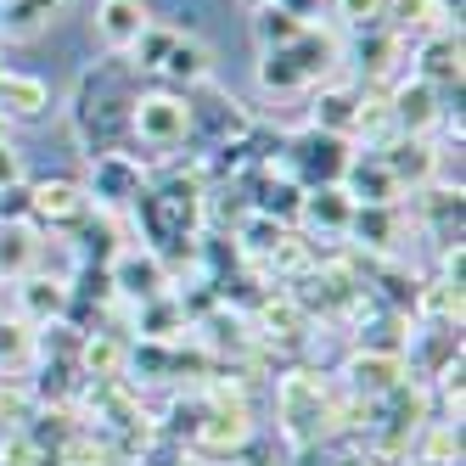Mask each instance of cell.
<instances>
[{"label":"cell","instance_id":"cell-1","mask_svg":"<svg viewBox=\"0 0 466 466\" xmlns=\"http://www.w3.org/2000/svg\"><path fill=\"white\" fill-rule=\"evenodd\" d=\"M136 68L129 56H102L90 62L74 85V102H68V124H74V141L85 147V157H102V152H129V107H136Z\"/></svg>","mask_w":466,"mask_h":466},{"label":"cell","instance_id":"cell-2","mask_svg":"<svg viewBox=\"0 0 466 466\" xmlns=\"http://www.w3.org/2000/svg\"><path fill=\"white\" fill-rule=\"evenodd\" d=\"M129 147H147V157L175 163L191 147V102L180 90H141L129 107Z\"/></svg>","mask_w":466,"mask_h":466},{"label":"cell","instance_id":"cell-3","mask_svg":"<svg viewBox=\"0 0 466 466\" xmlns=\"http://www.w3.org/2000/svg\"><path fill=\"white\" fill-rule=\"evenodd\" d=\"M349 157H354V141L343 136H326V129H292V136H281V169L298 180V186H338L343 169H349Z\"/></svg>","mask_w":466,"mask_h":466},{"label":"cell","instance_id":"cell-4","mask_svg":"<svg viewBox=\"0 0 466 466\" xmlns=\"http://www.w3.org/2000/svg\"><path fill=\"white\" fill-rule=\"evenodd\" d=\"M186 102H191V147H197V157L214 152V147H230V141H248L253 136V113L230 90H219L214 79L197 85Z\"/></svg>","mask_w":466,"mask_h":466},{"label":"cell","instance_id":"cell-5","mask_svg":"<svg viewBox=\"0 0 466 466\" xmlns=\"http://www.w3.org/2000/svg\"><path fill=\"white\" fill-rule=\"evenodd\" d=\"M79 186H85V197H90L96 214H118V208H129L141 197L147 163L136 152H102V157H90V175Z\"/></svg>","mask_w":466,"mask_h":466},{"label":"cell","instance_id":"cell-6","mask_svg":"<svg viewBox=\"0 0 466 466\" xmlns=\"http://www.w3.org/2000/svg\"><path fill=\"white\" fill-rule=\"evenodd\" d=\"M28 191H35V208H28V225H35V230H56V237H74V230L96 214L79 180H40V186H28Z\"/></svg>","mask_w":466,"mask_h":466},{"label":"cell","instance_id":"cell-7","mask_svg":"<svg viewBox=\"0 0 466 466\" xmlns=\"http://www.w3.org/2000/svg\"><path fill=\"white\" fill-rule=\"evenodd\" d=\"M365 152H377V157H382V169L393 175L399 191H405V186L421 191V186H432V175L444 169V152H439V147H427V136H399V129H393L382 147H365Z\"/></svg>","mask_w":466,"mask_h":466},{"label":"cell","instance_id":"cell-8","mask_svg":"<svg viewBox=\"0 0 466 466\" xmlns=\"http://www.w3.org/2000/svg\"><path fill=\"white\" fill-rule=\"evenodd\" d=\"M405 354H393V349H354L343 360V382L354 399H365V405H377L382 393H393L399 382H405Z\"/></svg>","mask_w":466,"mask_h":466},{"label":"cell","instance_id":"cell-9","mask_svg":"<svg viewBox=\"0 0 466 466\" xmlns=\"http://www.w3.org/2000/svg\"><path fill=\"white\" fill-rule=\"evenodd\" d=\"M107 276H113V292L124 298V304H147V298L169 292V264H163L152 248H124L107 264Z\"/></svg>","mask_w":466,"mask_h":466},{"label":"cell","instance_id":"cell-10","mask_svg":"<svg viewBox=\"0 0 466 466\" xmlns=\"http://www.w3.org/2000/svg\"><path fill=\"white\" fill-rule=\"evenodd\" d=\"M388 113H393V129H399V136H427V129L444 124V96L410 74V79L388 85Z\"/></svg>","mask_w":466,"mask_h":466},{"label":"cell","instance_id":"cell-11","mask_svg":"<svg viewBox=\"0 0 466 466\" xmlns=\"http://www.w3.org/2000/svg\"><path fill=\"white\" fill-rule=\"evenodd\" d=\"M349 214H354V203H349V191H343V186H309V191H304V203H298V225L309 230V242H315V248H320V242H343Z\"/></svg>","mask_w":466,"mask_h":466},{"label":"cell","instance_id":"cell-12","mask_svg":"<svg viewBox=\"0 0 466 466\" xmlns=\"http://www.w3.org/2000/svg\"><path fill=\"white\" fill-rule=\"evenodd\" d=\"M163 90H180V96H191L197 85H208L214 79V51L197 40V35H175V46H169V56L157 62V74H152Z\"/></svg>","mask_w":466,"mask_h":466},{"label":"cell","instance_id":"cell-13","mask_svg":"<svg viewBox=\"0 0 466 466\" xmlns=\"http://www.w3.org/2000/svg\"><path fill=\"white\" fill-rule=\"evenodd\" d=\"M287 56H292V68L304 74V85L315 90V85H331V74L343 68V40L320 23H304V35L287 46Z\"/></svg>","mask_w":466,"mask_h":466},{"label":"cell","instance_id":"cell-14","mask_svg":"<svg viewBox=\"0 0 466 466\" xmlns=\"http://www.w3.org/2000/svg\"><path fill=\"white\" fill-rule=\"evenodd\" d=\"M421 85L432 90H461V28H439V35H421L416 40V68H410Z\"/></svg>","mask_w":466,"mask_h":466},{"label":"cell","instance_id":"cell-15","mask_svg":"<svg viewBox=\"0 0 466 466\" xmlns=\"http://www.w3.org/2000/svg\"><path fill=\"white\" fill-rule=\"evenodd\" d=\"M147 23H152V12L141 0H96V17H90V28H96V40H102L107 56H129V46L141 40Z\"/></svg>","mask_w":466,"mask_h":466},{"label":"cell","instance_id":"cell-16","mask_svg":"<svg viewBox=\"0 0 466 466\" xmlns=\"http://www.w3.org/2000/svg\"><path fill=\"white\" fill-rule=\"evenodd\" d=\"M399 230H405V219H399V203H371V208L354 203L343 242H349V253H393Z\"/></svg>","mask_w":466,"mask_h":466},{"label":"cell","instance_id":"cell-17","mask_svg":"<svg viewBox=\"0 0 466 466\" xmlns=\"http://www.w3.org/2000/svg\"><path fill=\"white\" fill-rule=\"evenodd\" d=\"M399 51H405V40H399L388 23H377V28H354V46L343 56L365 74V85H382V79H393V56Z\"/></svg>","mask_w":466,"mask_h":466},{"label":"cell","instance_id":"cell-18","mask_svg":"<svg viewBox=\"0 0 466 466\" xmlns=\"http://www.w3.org/2000/svg\"><path fill=\"white\" fill-rule=\"evenodd\" d=\"M338 186L349 191V203H360V208H371V203H399V197H405V191L393 186V175L382 169V157H377V152H354Z\"/></svg>","mask_w":466,"mask_h":466},{"label":"cell","instance_id":"cell-19","mask_svg":"<svg viewBox=\"0 0 466 466\" xmlns=\"http://www.w3.org/2000/svg\"><path fill=\"white\" fill-rule=\"evenodd\" d=\"M46 107H51L46 79L0 68V124H35V118H46Z\"/></svg>","mask_w":466,"mask_h":466},{"label":"cell","instance_id":"cell-20","mask_svg":"<svg viewBox=\"0 0 466 466\" xmlns=\"http://www.w3.org/2000/svg\"><path fill=\"white\" fill-rule=\"evenodd\" d=\"M17 320L28 326H51L68 315V276H23L17 281Z\"/></svg>","mask_w":466,"mask_h":466},{"label":"cell","instance_id":"cell-21","mask_svg":"<svg viewBox=\"0 0 466 466\" xmlns=\"http://www.w3.org/2000/svg\"><path fill=\"white\" fill-rule=\"evenodd\" d=\"M354 107H360V85H320L315 107H309V129L354 141Z\"/></svg>","mask_w":466,"mask_h":466},{"label":"cell","instance_id":"cell-22","mask_svg":"<svg viewBox=\"0 0 466 466\" xmlns=\"http://www.w3.org/2000/svg\"><path fill=\"white\" fill-rule=\"evenodd\" d=\"M382 23L399 40H410V35L421 40V35H439V28H461V23H450V12L439 6V0H388Z\"/></svg>","mask_w":466,"mask_h":466},{"label":"cell","instance_id":"cell-23","mask_svg":"<svg viewBox=\"0 0 466 466\" xmlns=\"http://www.w3.org/2000/svg\"><path fill=\"white\" fill-rule=\"evenodd\" d=\"M136 331H141V343H175L180 331H191V320H186V309H180V298L163 292V298L136 304Z\"/></svg>","mask_w":466,"mask_h":466},{"label":"cell","instance_id":"cell-24","mask_svg":"<svg viewBox=\"0 0 466 466\" xmlns=\"http://www.w3.org/2000/svg\"><path fill=\"white\" fill-rule=\"evenodd\" d=\"M35 264H40V230L35 225H0V276H35Z\"/></svg>","mask_w":466,"mask_h":466},{"label":"cell","instance_id":"cell-25","mask_svg":"<svg viewBox=\"0 0 466 466\" xmlns=\"http://www.w3.org/2000/svg\"><path fill=\"white\" fill-rule=\"evenodd\" d=\"M28 365H35V326L28 320H6L0 315V371L6 377H17V371H28Z\"/></svg>","mask_w":466,"mask_h":466},{"label":"cell","instance_id":"cell-26","mask_svg":"<svg viewBox=\"0 0 466 466\" xmlns=\"http://www.w3.org/2000/svg\"><path fill=\"white\" fill-rule=\"evenodd\" d=\"M298 35H304V23H298L292 12H281V6H253V40H258V51H287Z\"/></svg>","mask_w":466,"mask_h":466},{"label":"cell","instance_id":"cell-27","mask_svg":"<svg viewBox=\"0 0 466 466\" xmlns=\"http://www.w3.org/2000/svg\"><path fill=\"white\" fill-rule=\"evenodd\" d=\"M253 74H258V90H264V96H304V90H309L304 74L292 68L287 51H258V68H253Z\"/></svg>","mask_w":466,"mask_h":466},{"label":"cell","instance_id":"cell-28","mask_svg":"<svg viewBox=\"0 0 466 466\" xmlns=\"http://www.w3.org/2000/svg\"><path fill=\"white\" fill-rule=\"evenodd\" d=\"M264 264H270V276H309L315 264H320V248L309 237H292V230H287V237L264 253Z\"/></svg>","mask_w":466,"mask_h":466},{"label":"cell","instance_id":"cell-29","mask_svg":"<svg viewBox=\"0 0 466 466\" xmlns=\"http://www.w3.org/2000/svg\"><path fill=\"white\" fill-rule=\"evenodd\" d=\"M421 466H461V427L455 421H432L427 444H421Z\"/></svg>","mask_w":466,"mask_h":466},{"label":"cell","instance_id":"cell-30","mask_svg":"<svg viewBox=\"0 0 466 466\" xmlns=\"http://www.w3.org/2000/svg\"><path fill=\"white\" fill-rule=\"evenodd\" d=\"M331 12H338V23L354 35V28H377V23H382L388 0H331Z\"/></svg>","mask_w":466,"mask_h":466},{"label":"cell","instance_id":"cell-31","mask_svg":"<svg viewBox=\"0 0 466 466\" xmlns=\"http://www.w3.org/2000/svg\"><path fill=\"white\" fill-rule=\"evenodd\" d=\"M35 180H12L0 186V225H28V208H35Z\"/></svg>","mask_w":466,"mask_h":466},{"label":"cell","instance_id":"cell-32","mask_svg":"<svg viewBox=\"0 0 466 466\" xmlns=\"http://www.w3.org/2000/svg\"><path fill=\"white\" fill-rule=\"evenodd\" d=\"M276 6H281V12H292L298 23H315V17L331 6V0H276Z\"/></svg>","mask_w":466,"mask_h":466},{"label":"cell","instance_id":"cell-33","mask_svg":"<svg viewBox=\"0 0 466 466\" xmlns=\"http://www.w3.org/2000/svg\"><path fill=\"white\" fill-rule=\"evenodd\" d=\"M12 180H23V157L12 141H0V186H12Z\"/></svg>","mask_w":466,"mask_h":466},{"label":"cell","instance_id":"cell-34","mask_svg":"<svg viewBox=\"0 0 466 466\" xmlns=\"http://www.w3.org/2000/svg\"><path fill=\"white\" fill-rule=\"evenodd\" d=\"M28 6H35V17H40V23H51V17H62V12H68L74 0H28Z\"/></svg>","mask_w":466,"mask_h":466},{"label":"cell","instance_id":"cell-35","mask_svg":"<svg viewBox=\"0 0 466 466\" xmlns=\"http://www.w3.org/2000/svg\"><path fill=\"white\" fill-rule=\"evenodd\" d=\"M253 6H276V0H253Z\"/></svg>","mask_w":466,"mask_h":466},{"label":"cell","instance_id":"cell-36","mask_svg":"<svg viewBox=\"0 0 466 466\" xmlns=\"http://www.w3.org/2000/svg\"><path fill=\"white\" fill-rule=\"evenodd\" d=\"M180 466H203V461H180Z\"/></svg>","mask_w":466,"mask_h":466},{"label":"cell","instance_id":"cell-37","mask_svg":"<svg viewBox=\"0 0 466 466\" xmlns=\"http://www.w3.org/2000/svg\"><path fill=\"white\" fill-rule=\"evenodd\" d=\"M0 141H6V124H0Z\"/></svg>","mask_w":466,"mask_h":466}]
</instances>
